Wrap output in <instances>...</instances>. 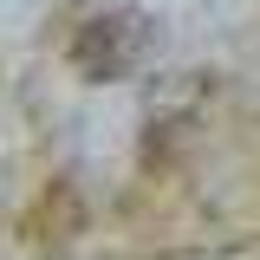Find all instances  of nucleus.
<instances>
[{
    "mask_svg": "<svg viewBox=\"0 0 260 260\" xmlns=\"http://www.w3.org/2000/svg\"><path fill=\"white\" fill-rule=\"evenodd\" d=\"M150 52H156V26L143 13H98L72 39V65L85 78H130Z\"/></svg>",
    "mask_w": 260,
    "mask_h": 260,
    "instance_id": "1",
    "label": "nucleus"
}]
</instances>
